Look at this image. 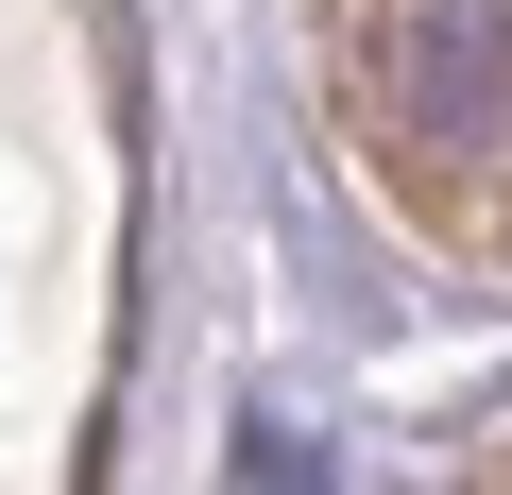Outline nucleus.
Masks as SVG:
<instances>
[{
    "label": "nucleus",
    "mask_w": 512,
    "mask_h": 495,
    "mask_svg": "<svg viewBox=\"0 0 512 495\" xmlns=\"http://www.w3.org/2000/svg\"><path fill=\"white\" fill-rule=\"evenodd\" d=\"M393 120L512 137V0H393Z\"/></svg>",
    "instance_id": "nucleus-1"
}]
</instances>
